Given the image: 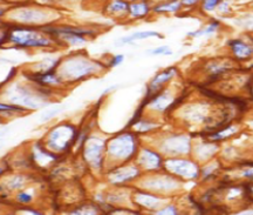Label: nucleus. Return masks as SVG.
Instances as JSON below:
<instances>
[{
	"label": "nucleus",
	"mask_w": 253,
	"mask_h": 215,
	"mask_svg": "<svg viewBox=\"0 0 253 215\" xmlns=\"http://www.w3.org/2000/svg\"><path fill=\"white\" fill-rule=\"evenodd\" d=\"M220 2H221V0H203L202 7H203L204 11L212 12L213 9H216L218 6L220 5Z\"/></svg>",
	"instance_id": "obj_14"
},
{
	"label": "nucleus",
	"mask_w": 253,
	"mask_h": 215,
	"mask_svg": "<svg viewBox=\"0 0 253 215\" xmlns=\"http://www.w3.org/2000/svg\"><path fill=\"white\" fill-rule=\"evenodd\" d=\"M129 7H130V6H128L126 2H123L121 0H116V1H114L112 6H110V9L114 12H123L129 9Z\"/></svg>",
	"instance_id": "obj_15"
},
{
	"label": "nucleus",
	"mask_w": 253,
	"mask_h": 215,
	"mask_svg": "<svg viewBox=\"0 0 253 215\" xmlns=\"http://www.w3.org/2000/svg\"><path fill=\"white\" fill-rule=\"evenodd\" d=\"M218 151H219V145L217 142L203 137L201 142H194L191 153L194 154V159L197 162H207L216 157Z\"/></svg>",
	"instance_id": "obj_4"
},
{
	"label": "nucleus",
	"mask_w": 253,
	"mask_h": 215,
	"mask_svg": "<svg viewBox=\"0 0 253 215\" xmlns=\"http://www.w3.org/2000/svg\"><path fill=\"white\" fill-rule=\"evenodd\" d=\"M96 210H94L93 207L90 206H84L80 210L75 211L72 215H96Z\"/></svg>",
	"instance_id": "obj_16"
},
{
	"label": "nucleus",
	"mask_w": 253,
	"mask_h": 215,
	"mask_svg": "<svg viewBox=\"0 0 253 215\" xmlns=\"http://www.w3.org/2000/svg\"><path fill=\"white\" fill-rule=\"evenodd\" d=\"M110 153L118 158L131 157L135 152V141L131 135H122L116 138L109 147Z\"/></svg>",
	"instance_id": "obj_6"
},
{
	"label": "nucleus",
	"mask_w": 253,
	"mask_h": 215,
	"mask_svg": "<svg viewBox=\"0 0 253 215\" xmlns=\"http://www.w3.org/2000/svg\"><path fill=\"white\" fill-rule=\"evenodd\" d=\"M151 54H156V55H171L172 54V51L169 49L168 46H161L157 47L151 51Z\"/></svg>",
	"instance_id": "obj_17"
},
{
	"label": "nucleus",
	"mask_w": 253,
	"mask_h": 215,
	"mask_svg": "<svg viewBox=\"0 0 253 215\" xmlns=\"http://www.w3.org/2000/svg\"><path fill=\"white\" fill-rule=\"evenodd\" d=\"M150 37H161V36L157 32H137L125 38L122 42L126 43V42H131V40H135V39H145V38H150Z\"/></svg>",
	"instance_id": "obj_13"
},
{
	"label": "nucleus",
	"mask_w": 253,
	"mask_h": 215,
	"mask_svg": "<svg viewBox=\"0 0 253 215\" xmlns=\"http://www.w3.org/2000/svg\"><path fill=\"white\" fill-rule=\"evenodd\" d=\"M177 73H178V72H177V68L175 67L167 68L164 69L163 72H161V73H158L149 85V91H148V96L145 97V100L151 101L153 97L156 96L160 92H162L164 85L169 83L170 80H172V79L177 75Z\"/></svg>",
	"instance_id": "obj_5"
},
{
	"label": "nucleus",
	"mask_w": 253,
	"mask_h": 215,
	"mask_svg": "<svg viewBox=\"0 0 253 215\" xmlns=\"http://www.w3.org/2000/svg\"><path fill=\"white\" fill-rule=\"evenodd\" d=\"M249 92H250V94H251V100H253V78H251V83H250Z\"/></svg>",
	"instance_id": "obj_24"
},
{
	"label": "nucleus",
	"mask_w": 253,
	"mask_h": 215,
	"mask_svg": "<svg viewBox=\"0 0 253 215\" xmlns=\"http://www.w3.org/2000/svg\"><path fill=\"white\" fill-rule=\"evenodd\" d=\"M18 200L23 202V204H28V202L32 201V197L30 194H27V193H20L18 195Z\"/></svg>",
	"instance_id": "obj_20"
},
{
	"label": "nucleus",
	"mask_w": 253,
	"mask_h": 215,
	"mask_svg": "<svg viewBox=\"0 0 253 215\" xmlns=\"http://www.w3.org/2000/svg\"><path fill=\"white\" fill-rule=\"evenodd\" d=\"M156 215H181L175 206H168L163 211H160Z\"/></svg>",
	"instance_id": "obj_18"
},
{
	"label": "nucleus",
	"mask_w": 253,
	"mask_h": 215,
	"mask_svg": "<svg viewBox=\"0 0 253 215\" xmlns=\"http://www.w3.org/2000/svg\"><path fill=\"white\" fill-rule=\"evenodd\" d=\"M130 13L134 17H144L148 12V5L145 2H141V4H132L129 7Z\"/></svg>",
	"instance_id": "obj_12"
},
{
	"label": "nucleus",
	"mask_w": 253,
	"mask_h": 215,
	"mask_svg": "<svg viewBox=\"0 0 253 215\" xmlns=\"http://www.w3.org/2000/svg\"><path fill=\"white\" fill-rule=\"evenodd\" d=\"M123 61V55H116L110 60V66H116Z\"/></svg>",
	"instance_id": "obj_21"
},
{
	"label": "nucleus",
	"mask_w": 253,
	"mask_h": 215,
	"mask_svg": "<svg viewBox=\"0 0 253 215\" xmlns=\"http://www.w3.org/2000/svg\"><path fill=\"white\" fill-rule=\"evenodd\" d=\"M1 110L4 112H8V110H11V112H24V108H21V107L19 106H8V105H1Z\"/></svg>",
	"instance_id": "obj_19"
},
{
	"label": "nucleus",
	"mask_w": 253,
	"mask_h": 215,
	"mask_svg": "<svg viewBox=\"0 0 253 215\" xmlns=\"http://www.w3.org/2000/svg\"><path fill=\"white\" fill-rule=\"evenodd\" d=\"M252 125H253V122H252Z\"/></svg>",
	"instance_id": "obj_25"
},
{
	"label": "nucleus",
	"mask_w": 253,
	"mask_h": 215,
	"mask_svg": "<svg viewBox=\"0 0 253 215\" xmlns=\"http://www.w3.org/2000/svg\"><path fill=\"white\" fill-rule=\"evenodd\" d=\"M192 138L188 134H175L164 142V151L170 158L188 157L192 152Z\"/></svg>",
	"instance_id": "obj_2"
},
{
	"label": "nucleus",
	"mask_w": 253,
	"mask_h": 215,
	"mask_svg": "<svg viewBox=\"0 0 253 215\" xmlns=\"http://www.w3.org/2000/svg\"><path fill=\"white\" fill-rule=\"evenodd\" d=\"M166 168L171 175L178 179L197 180L201 178L199 162L191 158H170L169 160L166 161Z\"/></svg>",
	"instance_id": "obj_1"
},
{
	"label": "nucleus",
	"mask_w": 253,
	"mask_h": 215,
	"mask_svg": "<svg viewBox=\"0 0 253 215\" xmlns=\"http://www.w3.org/2000/svg\"><path fill=\"white\" fill-rule=\"evenodd\" d=\"M75 139H77V132L72 126H59L50 134L48 144L56 150L62 151V142L65 150H67L71 147L69 145H72Z\"/></svg>",
	"instance_id": "obj_3"
},
{
	"label": "nucleus",
	"mask_w": 253,
	"mask_h": 215,
	"mask_svg": "<svg viewBox=\"0 0 253 215\" xmlns=\"http://www.w3.org/2000/svg\"><path fill=\"white\" fill-rule=\"evenodd\" d=\"M182 1L179 0H172V1L166 2V4L158 5L154 8L155 12H177L182 7Z\"/></svg>",
	"instance_id": "obj_10"
},
{
	"label": "nucleus",
	"mask_w": 253,
	"mask_h": 215,
	"mask_svg": "<svg viewBox=\"0 0 253 215\" xmlns=\"http://www.w3.org/2000/svg\"><path fill=\"white\" fill-rule=\"evenodd\" d=\"M218 27H219V23H218V21H212V23L209 24L207 27L203 28V30H199V31H196V32L189 33V36L190 37L209 36V34H212V33L216 32V31L218 30Z\"/></svg>",
	"instance_id": "obj_11"
},
{
	"label": "nucleus",
	"mask_w": 253,
	"mask_h": 215,
	"mask_svg": "<svg viewBox=\"0 0 253 215\" xmlns=\"http://www.w3.org/2000/svg\"><path fill=\"white\" fill-rule=\"evenodd\" d=\"M199 0H182V4L184 6H194L197 4Z\"/></svg>",
	"instance_id": "obj_23"
},
{
	"label": "nucleus",
	"mask_w": 253,
	"mask_h": 215,
	"mask_svg": "<svg viewBox=\"0 0 253 215\" xmlns=\"http://www.w3.org/2000/svg\"><path fill=\"white\" fill-rule=\"evenodd\" d=\"M217 172H218V165L214 162V161H212V162L207 163L203 168L201 167V178H203L204 180L212 179L217 175Z\"/></svg>",
	"instance_id": "obj_9"
},
{
	"label": "nucleus",
	"mask_w": 253,
	"mask_h": 215,
	"mask_svg": "<svg viewBox=\"0 0 253 215\" xmlns=\"http://www.w3.org/2000/svg\"><path fill=\"white\" fill-rule=\"evenodd\" d=\"M12 42H14L18 45L28 47V46H48L49 40L46 39V38L40 37L39 34L37 33H31V32H19L18 36L15 34H12L11 37Z\"/></svg>",
	"instance_id": "obj_7"
},
{
	"label": "nucleus",
	"mask_w": 253,
	"mask_h": 215,
	"mask_svg": "<svg viewBox=\"0 0 253 215\" xmlns=\"http://www.w3.org/2000/svg\"><path fill=\"white\" fill-rule=\"evenodd\" d=\"M246 191H248L249 198L253 200V182H250V185L246 186Z\"/></svg>",
	"instance_id": "obj_22"
},
{
	"label": "nucleus",
	"mask_w": 253,
	"mask_h": 215,
	"mask_svg": "<svg viewBox=\"0 0 253 215\" xmlns=\"http://www.w3.org/2000/svg\"><path fill=\"white\" fill-rule=\"evenodd\" d=\"M229 46L233 58L237 61H248L253 56V46L240 39H233L229 42Z\"/></svg>",
	"instance_id": "obj_8"
}]
</instances>
